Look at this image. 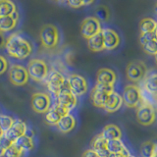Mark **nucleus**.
Masks as SVG:
<instances>
[{
    "label": "nucleus",
    "instance_id": "1",
    "mask_svg": "<svg viewBox=\"0 0 157 157\" xmlns=\"http://www.w3.org/2000/svg\"><path fill=\"white\" fill-rule=\"evenodd\" d=\"M5 50L9 56L23 60L31 56L33 53V46L31 42L23 37L20 33H14L6 38Z\"/></svg>",
    "mask_w": 157,
    "mask_h": 157
},
{
    "label": "nucleus",
    "instance_id": "2",
    "mask_svg": "<svg viewBox=\"0 0 157 157\" xmlns=\"http://www.w3.org/2000/svg\"><path fill=\"white\" fill-rule=\"evenodd\" d=\"M44 82H45L49 91L52 92L55 96H57L64 88L68 87L66 78L63 76L62 73L55 70V69H52L48 72V75Z\"/></svg>",
    "mask_w": 157,
    "mask_h": 157
},
{
    "label": "nucleus",
    "instance_id": "3",
    "mask_svg": "<svg viewBox=\"0 0 157 157\" xmlns=\"http://www.w3.org/2000/svg\"><path fill=\"white\" fill-rule=\"evenodd\" d=\"M27 71L29 78L36 82H44L48 75V66L44 60L38 58L32 59L28 64Z\"/></svg>",
    "mask_w": 157,
    "mask_h": 157
},
{
    "label": "nucleus",
    "instance_id": "4",
    "mask_svg": "<svg viewBox=\"0 0 157 157\" xmlns=\"http://www.w3.org/2000/svg\"><path fill=\"white\" fill-rule=\"evenodd\" d=\"M59 37H60V34H59L58 29L52 24L44 25L39 32V38H40L42 45L48 49L57 46Z\"/></svg>",
    "mask_w": 157,
    "mask_h": 157
},
{
    "label": "nucleus",
    "instance_id": "5",
    "mask_svg": "<svg viewBox=\"0 0 157 157\" xmlns=\"http://www.w3.org/2000/svg\"><path fill=\"white\" fill-rule=\"evenodd\" d=\"M113 91H114V86L96 83L90 92V100L92 104L97 108H103L108 96Z\"/></svg>",
    "mask_w": 157,
    "mask_h": 157
},
{
    "label": "nucleus",
    "instance_id": "6",
    "mask_svg": "<svg viewBox=\"0 0 157 157\" xmlns=\"http://www.w3.org/2000/svg\"><path fill=\"white\" fill-rule=\"evenodd\" d=\"M67 80L68 87L77 97L86 94L88 90V83L85 77L78 74H71L69 75Z\"/></svg>",
    "mask_w": 157,
    "mask_h": 157
},
{
    "label": "nucleus",
    "instance_id": "7",
    "mask_svg": "<svg viewBox=\"0 0 157 157\" xmlns=\"http://www.w3.org/2000/svg\"><path fill=\"white\" fill-rule=\"evenodd\" d=\"M123 103L129 108H136L141 102L140 88L136 85H128L125 86L122 94Z\"/></svg>",
    "mask_w": 157,
    "mask_h": 157
},
{
    "label": "nucleus",
    "instance_id": "8",
    "mask_svg": "<svg viewBox=\"0 0 157 157\" xmlns=\"http://www.w3.org/2000/svg\"><path fill=\"white\" fill-rule=\"evenodd\" d=\"M147 73V67L142 61H132L127 66V78L131 82H140L144 80Z\"/></svg>",
    "mask_w": 157,
    "mask_h": 157
},
{
    "label": "nucleus",
    "instance_id": "9",
    "mask_svg": "<svg viewBox=\"0 0 157 157\" xmlns=\"http://www.w3.org/2000/svg\"><path fill=\"white\" fill-rule=\"evenodd\" d=\"M136 120L142 126H150L156 120V111L150 104H142L136 109Z\"/></svg>",
    "mask_w": 157,
    "mask_h": 157
},
{
    "label": "nucleus",
    "instance_id": "10",
    "mask_svg": "<svg viewBox=\"0 0 157 157\" xmlns=\"http://www.w3.org/2000/svg\"><path fill=\"white\" fill-rule=\"evenodd\" d=\"M56 103L62 109L70 113L78 105V97L69 90V87H66L56 96Z\"/></svg>",
    "mask_w": 157,
    "mask_h": 157
},
{
    "label": "nucleus",
    "instance_id": "11",
    "mask_svg": "<svg viewBox=\"0 0 157 157\" xmlns=\"http://www.w3.org/2000/svg\"><path fill=\"white\" fill-rule=\"evenodd\" d=\"M31 104L33 109L36 113L45 114L51 107V97L47 93L36 92L33 93L31 99Z\"/></svg>",
    "mask_w": 157,
    "mask_h": 157
},
{
    "label": "nucleus",
    "instance_id": "12",
    "mask_svg": "<svg viewBox=\"0 0 157 157\" xmlns=\"http://www.w3.org/2000/svg\"><path fill=\"white\" fill-rule=\"evenodd\" d=\"M101 29V23L95 17L86 18L81 25V33L86 39H88L94 34L100 33Z\"/></svg>",
    "mask_w": 157,
    "mask_h": 157
},
{
    "label": "nucleus",
    "instance_id": "13",
    "mask_svg": "<svg viewBox=\"0 0 157 157\" xmlns=\"http://www.w3.org/2000/svg\"><path fill=\"white\" fill-rule=\"evenodd\" d=\"M9 78L14 86H22L27 85L29 82V74L27 68L22 65H13L9 70Z\"/></svg>",
    "mask_w": 157,
    "mask_h": 157
},
{
    "label": "nucleus",
    "instance_id": "14",
    "mask_svg": "<svg viewBox=\"0 0 157 157\" xmlns=\"http://www.w3.org/2000/svg\"><path fill=\"white\" fill-rule=\"evenodd\" d=\"M28 125L22 120H16L10 129L4 132V136L11 142H14L22 136L27 135Z\"/></svg>",
    "mask_w": 157,
    "mask_h": 157
},
{
    "label": "nucleus",
    "instance_id": "15",
    "mask_svg": "<svg viewBox=\"0 0 157 157\" xmlns=\"http://www.w3.org/2000/svg\"><path fill=\"white\" fill-rule=\"evenodd\" d=\"M101 33L103 36V42H104V48L107 50H114L120 45V36L114 29L109 28L102 29Z\"/></svg>",
    "mask_w": 157,
    "mask_h": 157
},
{
    "label": "nucleus",
    "instance_id": "16",
    "mask_svg": "<svg viewBox=\"0 0 157 157\" xmlns=\"http://www.w3.org/2000/svg\"><path fill=\"white\" fill-rule=\"evenodd\" d=\"M66 114H69V113L66 112L64 109H62V108L55 102V104H53L49 108V110L44 114V120H45V122L48 125L56 126L61 118L63 116H65Z\"/></svg>",
    "mask_w": 157,
    "mask_h": 157
},
{
    "label": "nucleus",
    "instance_id": "17",
    "mask_svg": "<svg viewBox=\"0 0 157 157\" xmlns=\"http://www.w3.org/2000/svg\"><path fill=\"white\" fill-rule=\"evenodd\" d=\"M117 81L116 73L109 68H101L96 74V83L114 86Z\"/></svg>",
    "mask_w": 157,
    "mask_h": 157
},
{
    "label": "nucleus",
    "instance_id": "18",
    "mask_svg": "<svg viewBox=\"0 0 157 157\" xmlns=\"http://www.w3.org/2000/svg\"><path fill=\"white\" fill-rule=\"evenodd\" d=\"M123 104H124V103H123L122 95L114 90L110 93L109 96H108L105 104L103 106V109L108 113H114L119 110Z\"/></svg>",
    "mask_w": 157,
    "mask_h": 157
},
{
    "label": "nucleus",
    "instance_id": "19",
    "mask_svg": "<svg viewBox=\"0 0 157 157\" xmlns=\"http://www.w3.org/2000/svg\"><path fill=\"white\" fill-rule=\"evenodd\" d=\"M91 149L94 150L99 157H108L109 156V151L107 149V140L102 137L99 134L97 135L91 141Z\"/></svg>",
    "mask_w": 157,
    "mask_h": 157
},
{
    "label": "nucleus",
    "instance_id": "20",
    "mask_svg": "<svg viewBox=\"0 0 157 157\" xmlns=\"http://www.w3.org/2000/svg\"><path fill=\"white\" fill-rule=\"evenodd\" d=\"M76 124H77L76 118L69 113V114H66L65 116H63L61 118L56 126H57V129L61 132H63V134H68V132H70L71 131L75 129Z\"/></svg>",
    "mask_w": 157,
    "mask_h": 157
},
{
    "label": "nucleus",
    "instance_id": "21",
    "mask_svg": "<svg viewBox=\"0 0 157 157\" xmlns=\"http://www.w3.org/2000/svg\"><path fill=\"white\" fill-rule=\"evenodd\" d=\"M19 20V12H15L12 16L0 18V33L11 32L16 28Z\"/></svg>",
    "mask_w": 157,
    "mask_h": 157
},
{
    "label": "nucleus",
    "instance_id": "22",
    "mask_svg": "<svg viewBox=\"0 0 157 157\" xmlns=\"http://www.w3.org/2000/svg\"><path fill=\"white\" fill-rule=\"evenodd\" d=\"M102 137L108 141L113 140H121L122 137V131L119 127L114 124H109L103 128L102 132H100Z\"/></svg>",
    "mask_w": 157,
    "mask_h": 157
},
{
    "label": "nucleus",
    "instance_id": "23",
    "mask_svg": "<svg viewBox=\"0 0 157 157\" xmlns=\"http://www.w3.org/2000/svg\"><path fill=\"white\" fill-rule=\"evenodd\" d=\"M107 149L109 153H122L125 155H130V151L127 148L122 140H113L107 141Z\"/></svg>",
    "mask_w": 157,
    "mask_h": 157
},
{
    "label": "nucleus",
    "instance_id": "24",
    "mask_svg": "<svg viewBox=\"0 0 157 157\" xmlns=\"http://www.w3.org/2000/svg\"><path fill=\"white\" fill-rule=\"evenodd\" d=\"M15 146H17L20 150L24 151H32L34 148V141L33 137L29 135L22 136L13 142Z\"/></svg>",
    "mask_w": 157,
    "mask_h": 157
},
{
    "label": "nucleus",
    "instance_id": "25",
    "mask_svg": "<svg viewBox=\"0 0 157 157\" xmlns=\"http://www.w3.org/2000/svg\"><path fill=\"white\" fill-rule=\"evenodd\" d=\"M87 46L92 52H100L104 50V42H103V36L101 32L87 39Z\"/></svg>",
    "mask_w": 157,
    "mask_h": 157
},
{
    "label": "nucleus",
    "instance_id": "26",
    "mask_svg": "<svg viewBox=\"0 0 157 157\" xmlns=\"http://www.w3.org/2000/svg\"><path fill=\"white\" fill-rule=\"evenodd\" d=\"M144 88L150 94L157 95V73H152L144 78Z\"/></svg>",
    "mask_w": 157,
    "mask_h": 157
},
{
    "label": "nucleus",
    "instance_id": "27",
    "mask_svg": "<svg viewBox=\"0 0 157 157\" xmlns=\"http://www.w3.org/2000/svg\"><path fill=\"white\" fill-rule=\"evenodd\" d=\"M17 12V7L14 2L9 0H0V18L12 16Z\"/></svg>",
    "mask_w": 157,
    "mask_h": 157
},
{
    "label": "nucleus",
    "instance_id": "28",
    "mask_svg": "<svg viewBox=\"0 0 157 157\" xmlns=\"http://www.w3.org/2000/svg\"><path fill=\"white\" fill-rule=\"evenodd\" d=\"M157 26V22L152 18H144L140 21V33H153Z\"/></svg>",
    "mask_w": 157,
    "mask_h": 157
},
{
    "label": "nucleus",
    "instance_id": "29",
    "mask_svg": "<svg viewBox=\"0 0 157 157\" xmlns=\"http://www.w3.org/2000/svg\"><path fill=\"white\" fill-rule=\"evenodd\" d=\"M15 121H16V119L12 116L6 114H0V128H1V130L4 132H7L12 127Z\"/></svg>",
    "mask_w": 157,
    "mask_h": 157
},
{
    "label": "nucleus",
    "instance_id": "30",
    "mask_svg": "<svg viewBox=\"0 0 157 157\" xmlns=\"http://www.w3.org/2000/svg\"><path fill=\"white\" fill-rule=\"evenodd\" d=\"M155 148V142L145 141L140 146V153L142 157H151Z\"/></svg>",
    "mask_w": 157,
    "mask_h": 157
},
{
    "label": "nucleus",
    "instance_id": "31",
    "mask_svg": "<svg viewBox=\"0 0 157 157\" xmlns=\"http://www.w3.org/2000/svg\"><path fill=\"white\" fill-rule=\"evenodd\" d=\"M24 152L20 150L17 146L14 144H11L9 147L5 149V152L3 154V157H22Z\"/></svg>",
    "mask_w": 157,
    "mask_h": 157
},
{
    "label": "nucleus",
    "instance_id": "32",
    "mask_svg": "<svg viewBox=\"0 0 157 157\" xmlns=\"http://www.w3.org/2000/svg\"><path fill=\"white\" fill-rule=\"evenodd\" d=\"M95 18L99 21H107L109 19V10L106 6L97 7L95 11Z\"/></svg>",
    "mask_w": 157,
    "mask_h": 157
},
{
    "label": "nucleus",
    "instance_id": "33",
    "mask_svg": "<svg viewBox=\"0 0 157 157\" xmlns=\"http://www.w3.org/2000/svg\"><path fill=\"white\" fill-rule=\"evenodd\" d=\"M142 48H144V50L147 54L155 56L157 54V41L155 40V39L154 40H151L149 42L145 43L144 45H142Z\"/></svg>",
    "mask_w": 157,
    "mask_h": 157
},
{
    "label": "nucleus",
    "instance_id": "34",
    "mask_svg": "<svg viewBox=\"0 0 157 157\" xmlns=\"http://www.w3.org/2000/svg\"><path fill=\"white\" fill-rule=\"evenodd\" d=\"M154 33H140V43L141 45H144L145 43L149 42L151 40H154Z\"/></svg>",
    "mask_w": 157,
    "mask_h": 157
},
{
    "label": "nucleus",
    "instance_id": "35",
    "mask_svg": "<svg viewBox=\"0 0 157 157\" xmlns=\"http://www.w3.org/2000/svg\"><path fill=\"white\" fill-rule=\"evenodd\" d=\"M93 1H78V0H74V1H67L66 4L68 6H70L72 8H81L82 6H86V5L92 4Z\"/></svg>",
    "mask_w": 157,
    "mask_h": 157
},
{
    "label": "nucleus",
    "instance_id": "36",
    "mask_svg": "<svg viewBox=\"0 0 157 157\" xmlns=\"http://www.w3.org/2000/svg\"><path fill=\"white\" fill-rule=\"evenodd\" d=\"M8 69V62L6 60V58L0 55V75H2Z\"/></svg>",
    "mask_w": 157,
    "mask_h": 157
},
{
    "label": "nucleus",
    "instance_id": "37",
    "mask_svg": "<svg viewBox=\"0 0 157 157\" xmlns=\"http://www.w3.org/2000/svg\"><path fill=\"white\" fill-rule=\"evenodd\" d=\"M82 157H99L97 155V153L92 149H87L86 150L85 152H83L82 154Z\"/></svg>",
    "mask_w": 157,
    "mask_h": 157
},
{
    "label": "nucleus",
    "instance_id": "38",
    "mask_svg": "<svg viewBox=\"0 0 157 157\" xmlns=\"http://www.w3.org/2000/svg\"><path fill=\"white\" fill-rule=\"evenodd\" d=\"M5 42H6V39H5L4 36L2 33H0V48L5 46Z\"/></svg>",
    "mask_w": 157,
    "mask_h": 157
},
{
    "label": "nucleus",
    "instance_id": "39",
    "mask_svg": "<svg viewBox=\"0 0 157 157\" xmlns=\"http://www.w3.org/2000/svg\"><path fill=\"white\" fill-rule=\"evenodd\" d=\"M129 156V155H128ZM108 157H127V155L122 154V153H110Z\"/></svg>",
    "mask_w": 157,
    "mask_h": 157
},
{
    "label": "nucleus",
    "instance_id": "40",
    "mask_svg": "<svg viewBox=\"0 0 157 157\" xmlns=\"http://www.w3.org/2000/svg\"><path fill=\"white\" fill-rule=\"evenodd\" d=\"M4 152H5V148H4V146H3L1 144H0V157H3Z\"/></svg>",
    "mask_w": 157,
    "mask_h": 157
},
{
    "label": "nucleus",
    "instance_id": "41",
    "mask_svg": "<svg viewBox=\"0 0 157 157\" xmlns=\"http://www.w3.org/2000/svg\"><path fill=\"white\" fill-rule=\"evenodd\" d=\"M153 33H154V37H155V40L157 41V26H156V28H155V31L153 32Z\"/></svg>",
    "mask_w": 157,
    "mask_h": 157
},
{
    "label": "nucleus",
    "instance_id": "42",
    "mask_svg": "<svg viewBox=\"0 0 157 157\" xmlns=\"http://www.w3.org/2000/svg\"><path fill=\"white\" fill-rule=\"evenodd\" d=\"M3 135H4V132H3V131L1 130V128H0V137H1V136H2Z\"/></svg>",
    "mask_w": 157,
    "mask_h": 157
},
{
    "label": "nucleus",
    "instance_id": "43",
    "mask_svg": "<svg viewBox=\"0 0 157 157\" xmlns=\"http://www.w3.org/2000/svg\"><path fill=\"white\" fill-rule=\"evenodd\" d=\"M154 10H155V12L157 13V3L155 4V7H154Z\"/></svg>",
    "mask_w": 157,
    "mask_h": 157
},
{
    "label": "nucleus",
    "instance_id": "44",
    "mask_svg": "<svg viewBox=\"0 0 157 157\" xmlns=\"http://www.w3.org/2000/svg\"><path fill=\"white\" fill-rule=\"evenodd\" d=\"M154 57H155V61H156V63H157V54H156V55H155Z\"/></svg>",
    "mask_w": 157,
    "mask_h": 157
},
{
    "label": "nucleus",
    "instance_id": "45",
    "mask_svg": "<svg viewBox=\"0 0 157 157\" xmlns=\"http://www.w3.org/2000/svg\"><path fill=\"white\" fill-rule=\"evenodd\" d=\"M155 102H156V103H157V95H156V96H155Z\"/></svg>",
    "mask_w": 157,
    "mask_h": 157
},
{
    "label": "nucleus",
    "instance_id": "46",
    "mask_svg": "<svg viewBox=\"0 0 157 157\" xmlns=\"http://www.w3.org/2000/svg\"><path fill=\"white\" fill-rule=\"evenodd\" d=\"M127 157H135V156H132V154H130V155H129V156H127Z\"/></svg>",
    "mask_w": 157,
    "mask_h": 157
},
{
    "label": "nucleus",
    "instance_id": "47",
    "mask_svg": "<svg viewBox=\"0 0 157 157\" xmlns=\"http://www.w3.org/2000/svg\"></svg>",
    "mask_w": 157,
    "mask_h": 157
}]
</instances>
